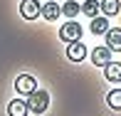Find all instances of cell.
Returning a JSON list of instances; mask_svg holds the SVG:
<instances>
[{
	"instance_id": "6da1fadb",
	"label": "cell",
	"mask_w": 121,
	"mask_h": 116,
	"mask_svg": "<svg viewBox=\"0 0 121 116\" xmlns=\"http://www.w3.org/2000/svg\"><path fill=\"white\" fill-rule=\"evenodd\" d=\"M49 106V94L45 89H35L30 94V99H27V109H30L32 114H45Z\"/></svg>"
},
{
	"instance_id": "7a4b0ae2",
	"label": "cell",
	"mask_w": 121,
	"mask_h": 116,
	"mask_svg": "<svg viewBox=\"0 0 121 116\" xmlns=\"http://www.w3.org/2000/svg\"><path fill=\"white\" fill-rule=\"evenodd\" d=\"M59 40H64L69 45V42H77V40H82V25L79 22H67V25H62V30H59Z\"/></svg>"
},
{
	"instance_id": "3957f363",
	"label": "cell",
	"mask_w": 121,
	"mask_h": 116,
	"mask_svg": "<svg viewBox=\"0 0 121 116\" xmlns=\"http://www.w3.org/2000/svg\"><path fill=\"white\" fill-rule=\"evenodd\" d=\"M15 89H17V94H27V96H30V94L37 89V79L30 77V74H20L17 79H15Z\"/></svg>"
},
{
	"instance_id": "277c9868",
	"label": "cell",
	"mask_w": 121,
	"mask_h": 116,
	"mask_svg": "<svg viewBox=\"0 0 121 116\" xmlns=\"http://www.w3.org/2000/svg\"><path fill=\"white\" fill-rule=\"evenodd\" d=\"M40 3L37 0H22L20 3V15H22L25 20H35V17H40Z\"/></svg>"
},
{
	"instance_id": "5b68a950",
	"label": "cell",
	"mask_w": 121,
	"mask_h": 116,
	"mask_svg": "<svg viewBox=\"0 0 121 116\" xmlns=\"http://www.w3.org/2000/svg\"><path fill=\"white\" fill-rule=\"evenodd\" d=\"M67 57L72 59V62H82V59L86 57V47H84V42H82V40L69 42V45H67Z\"/></svg>"
},
{
	"instance_id": "8992f818",
	"label": "cell",
	"mask_w": 121,
	"mask_h": 116,
	"mask_svg": "<svg viewBox=\"0 0 121 116\" xmlns=\"http://www.w3.org/2000/svg\"><path fill=\"white\" fill-rule=\"evenodd\" d=\"M91 62H94L96 67H106V64L111 62V49L109 47H96L94 52H91Z\"/></svg>"
},
{
	"instance_id": "52a82bcc",
	"label": "cell",
	"mask_w": 121,
	"mask_h": 116,
	"mask_svg": "<svg viewBox=\"0 0 121 116\" xmlns=\"http://www.w3.org/2000/svg\"><path fill=\"white\" fill-rule=\"evenodd\" d=\"M106 47L111 49H116V52H121V27H109V32H106Z\"/></svg>"
},
{
	"instance_id": "ba28073f",
	"label": "cell",
	"mask_w": 121,
	"mask_h": 116,
	"mask_svg": "<svg viewBox=\"0 0 121 116\" xmlns=\"http://www.w3.org/2000/svg\"><path fill=\"white\" fill-rule=\"evenodd\" d=\"M27 101L25 99H13V101L8 104V114L10 116H27Z\"/></svg>"
},
{
	"instance_id": "9c48e42d",
	"label": "cell",
	"mask_w": 121,
	"mask_h": 116,
	"mask_svg": "<svg viewBox=\"0 0 121 116\" xmlns=\"http://www.w3.org/2000/svg\"><path fill=\"white\" fill-rule=\"evenodd\" d=\"M40 15H42L45 20H57L59 15H62V8H59V5L54 3V0H47V5L40 10Z\"/></svg>"
},
{
	"instance_id": "30bf717a",
	"label": "cell",
	"mask_w": 121,
	"mask_h": 116,
	"mask_svg": "<svg viewBox=\"0 0 121 116\" xmlns=\"http://www.w3.org/2000/svg\"><path fill=\"white\" fill-rule=\"evenodd\" d=\"M104 77L109 82H121V62H109L104 67Z\"/></svg>"
},
{
	"instance_id": "8fae6325",
	"label": "cell",
	"mask_w": 121,
	"mask_h": 116,
	"mask_svg": "<svg viewBox=\"0 0 121 116\" xmlns=\"http://www.w3.org/2000/svg\"><path fill=\"white\" fill-rule=\"evenodd\" d=\"M91 32H94V35H106L109 32V20L101 17V15L91 17Z\"/></svg>"
},
{
	"instance_id": "7c38bea8",
	"label": "cell",
	"mask_w": 121,
	"mask_h": 116,
	"mask_svg": "<svg viewBox=\"0 0 121 116\" xmlns=\"http://www.w3.org/2000/svg\"><path fill=\"white\" fill-rule=\"evenodd\" d=\"M82 13H84L86 17H96V15L101 13V5H99V0H84V5H82Z\"/></svg>"
},
{
	"instance_id": "4fadbf2b",
	"label": "cell",
	"mask_w": 121,
	"mask_h": 116,
	"mask_svg": "<svg viewBox=\"0 0 121 116\" xmlns=\"http://www.w3.org/2000/svg\"><path fill=\"white\" fill-rule=\"evenodd\" d=\"M79 13H82V5L77 3V0H67V3L62 5V15H67V17H77Z\"/></svg>"
},
{
	"instance_id": "5bb4252c",
	"label": "cell",
	"mask_w": 121,
	"mask_h": 116,
	"mask_svg": "<svg viewBox=\"0 0 121 116\" xmlns=\"http://www.w3.org/2000/svg\"><path fill=\"white\" fill-rule=\"evenodd\" d=\"M99 5H101V13L104 15H116L119 10H121V3H119V0H101Z\"/></svg>"
},
{
	"instance_id": "9a60e30c",
	"label": "cell",
	"mask_w": 121,
	"mask_h": 116,
	"mask_svg": "<svg viewBox=\"0 0 121 116\" xmlns=\"http://www.w3.org/2000/svg\"><path fill=\"white\" fill-rule=\"evenodd\" d=\"M106 101H109V106L111 109H121V89H114V91H109V96H106Z\"/></svg>"
}]
</instances>
